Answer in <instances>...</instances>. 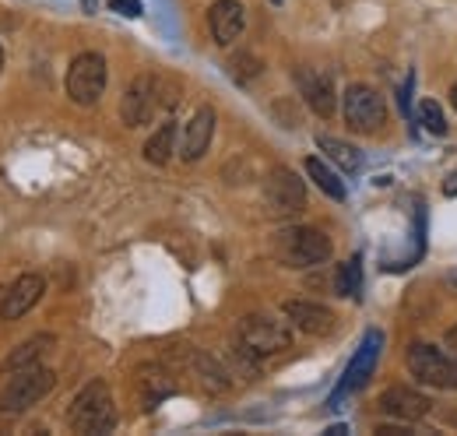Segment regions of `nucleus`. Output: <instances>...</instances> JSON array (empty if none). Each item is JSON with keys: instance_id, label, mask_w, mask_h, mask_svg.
Wrapping results in <instances>:
<instances>
[{"instance_id": "dca6fc26", "label": "nucleus", "mask_w": 457, "mask_h": 436, "mask_svg": "<svg viewBox=\"0 0 457 436\" xmlns=\"http://www.w3.org/2000/svg\"><path fill=\"white\" fill-rule=\"evenodd\" d=\"M429 398L422 394V390H411V387H391V390H384V398H380V408L387 412V415H395V419H404V423H415V419H422V415H429Z\"/></svg>"}, {"instance_id": "7ed1b4c3", "label": "nucleus", "mask_w": 457, "mask_h": 436, "mask_svg": "<svg viewBox=\"0 0 457 436\" xmlns=\"http://www.w3.org/2000/svg\"><path fill=\"white\" fill-rule=\"evenodd\" d=\"M275 257L286 268H313L331 257V239L313 225H292L275 236Z\"/></svg>"}, {"instance_id": "f257e3e1", "label": "nucleus", "mask_w": 457, "mask_h": 436, "mask_svg": "<svg viewBox=\"0 0 457 436\" xmlns=\"http://www.w3.org/2000/svg\"><path fill=\"white\" fill-rule=\"evenodd\" d=\"M57 387V373L46 370V366H25V370H14L4 387H0V415H21L29 412L32 405H39L50 390Z\"/></svg>"}, {"instance_id": "f8f14e48", "label": "nucleus", "mask_w": 457, "mask_h": 436, "mask_svg": "<svg viewBox=\"0 0 457 436\" xmlns=\"http://www.w3.org/2000/svg\"><path fill=\"white\" fill-rule=\"evenodd\" d=\"M208 29L219 46H232L246 29V7L239 0H215L208 11Z\"/></svg>"}, {"instance_id": "20e7f679", "label": "nucleus", "mask_w": 457, "mask_h": 436, "mask_svg": "<svg viewBox=\"0 0 457 436\" xmlns=\"http://www.w3.org/2000/svg\"><path fill=\"white\" fill-rule=\"evenodd\" d=\"M110 67L103 54H78L67 67V99L74 106H96L106 92Z\"/></svg>"}, {"instance_id": "b1692460", "label": "nucleus", "mask_w": 457, "mask_h": 436, "mask_svg": "<svg viewBox=\"0 0 457 436\" xmlns=\"http://www.w3.org/2000/svg\"><path fill=\"white\" fill-rule=\"evenodd\" d=\"M253 74H261V63H257L253 56H236V60H232V78H236V81H250Z\"/></svg>"}, {"instance_id": "a211bd4d", "label": "nucleus", "mask_w": 457, "mask_h": 436, "mask_svg": "<svg viewBox=\"0 0 457 436\" xmlns=\"http://www.w3.org/2000/svg\"><path fill=\"white\" fill-rule=\"evenodd\" d=\"M317 148H320V152H324L335 165H342L345 172H359V169H362V155H359V148H355V145H348V141H338V138L320 134V138H317Z\"/></svg>"}, {"instance_id": "c756f323", "label": "nucleus", "mask_w": 457, "mask_h": 436, "mask_svg": "<svg viewBox=\"0 0 457 436\" xmlns=\"http://www.w3.org/2000/svg\"><path fill=\"white\" fill-rule=\"evenodd\" d=\"M451 278H454V281H457V274H451Z\"/></svg>"}, {"instance_id": "393cba45", "label": "nucleus", "mask_w": 457, "mask_h": 436, "mask_svg": "<svg viewBox=\"0 0 457 436\" xmlns=\"http://www.w3.org/2000/svg\"><path fill=\"white\" fill-rule=\"evenodd\" d=\"M110 11L123 14V18H141V0H110Z\"/></svg>"}, {"instance_id": "a878e982", "label": "nucleus", "mask_w": 457, "mask_h": 436, "mask_svg": "<svg viewBox=\"0 0 457 436\" xmlns=\"http://www.w3.org/2000/svg\"><path fill=\"white\" fill-rule=\"evenodd\" d=\"M444 190H447L451 197H454V194H457V169H454V172H451V176H447V183H444Z\"/></svg>"}, {"instance_id": "c85d7f7f", "label": "nucleus", "mask_w": 457, "mask_h": 436, "mask_svg": "<svg viewBox=\"0 0 457 436\" xmlns=\"http://www.w3.org/2000/svg\"><path fill=\"white\" fill-rule=\"evenodd\" d=\"M0 67H4V50H0Z\"/></svg>"}, {"instance_id": "f3484780", "label": "nucleus", "mask_w": 457, "mask_h": 436, "mask_svg": "<svg viewBox=\"0 0 457 436\" xmlns=\"http://www.w3.org/2000/svg\"><path fill=\"white\" fill-rule=\"evenodd\" d=\"M54 345H57L54 334H36V338H29L25 345H18V348L0 363V373H14V370H25V366H36Z\"/></svg>"}, {"instance_id": "39448f33", "label": "nucleus", "mask_w": 457, "mask_h": 436, "mask_svg": "<svg viewBox=\"0 0 457 436\" xmlns=\"http://www.w3.org/2000/svg\"><path fill=\"white\" fill-rule=\"evenodd\" d=\"M342 113L345 123L355 134H377L387 123V106H384L380 92L370 85H348L342 96Z\"/></svg>"}, {"instance_id": "1a4fd4ad", "label": "nucleus", "mask_w": 457, "mask_h": 436, "mask_svg": "<svg viewBox=\"0 0 457 436\" xmlns=\"http://www.w3.org/2000/svg\"><path fill=\"white\" fill-rule=\"evenodd\" d=\"M159 96H162V92H159V78H152V74L134 78L130 88H127L123 99H120V116H123V123H127V127H145V123H152L155 109L162 106Z\"/></svg>"}, {"instance_id": "9b49d317", "label": "nucleus", "mask_w": 457, "mask_h": 436, "mask_svg": "<svg viewBox=\"0 0 457 436\" xmlns=\"http://www.w3.org/2000/svg\"><path fill=\"white\" fill-rule=\"evenodd\" d=\"M43 292H46L43 274H21V278L4 292V299H0V321H18V317H25V314L43 299Z\"/></svg>"}, {"instance_id": "6e6552de", "label": "nucleus", "mask_w": 457, "mask_h": 436, "mask_svg": "<svg viewBox=\"0 0 457 436\" xmlns=\"http://www.w3.org/2000/svg\"><path fill=\"white\" fill-rule=\"evenodd\" d=\"M264 205L275 215H299L306 208V187H303V180L292 169H286V165L271 169L268 180H264Z\"/></svg>"}, {"instance_id": "aec40b11", "label": "nucleus", "mask_w": 457, "mask_h": 436, "mask_svg": "<svg viewBox=\"0 0 457 436\" xmlns=\"http://www.w3.org/2000/svg\"><path fill=\"white\" fill-rule=\"evenodd\" d=\"M306 176L331 197V201H345V183L338 180V172L335 169H328V165L320 163V159H306Z\"/></svg>"}, {"instance_id": "bb28decb", "label": "nucleus", "mask_w": 457, "mask_h": 436, "mask_svg": "<svg viewBox=\"0 0 457 436\" xmlns=\"http://www.w3.org/2000/svg\"><path fill=\"white\" fill-rule=\"evenodd\" d=\"M444 341H447V348H454V352H457V324L447 331V338H444Z\"/></svg>"}, {"instance_id": "7c9ffc66", "label": "nucleus", "mask_w": 457, "mask_h": 436, "mask_svg": "<svg viewBox=\"0 0 457 436\" xmlns=\"http://www.w3.org/2000/svg\"><path fill=\"white\" fill-rule=\"evenodd\" d=\"M275 4H282V0H275Z\"/></svg>"}, {"instance_id": "6ab92c4d", "label": "nucleus", "mask_w": 457, "mask_h": 436, "mask_svg": "<svg viewBox=\"0 0 457 436\" xmlns=\"http://www.w3.org/2000/svg\"><path fill=\"white\" fill-rule=\"evenodd\" d=\"M172 145H176V123L166 120V123L145 141V159H148L152 165H166L172 159V152H176Z\"/></svg>"}, {"instance_id": "cd10ccee", "label": "nucleus", "mask_w": 457, "mask_h": 436, "mask_svg": "<svg viewBox=\"0 0 457 436\" xmlns=\"http://www.w3.org/2000/svg\"><path fill=\"white\" fill-rule=\"evenodd\" d=\"M451 103H454V109H457V85L451 88Z\"/></svg>"}, {"instance_id": "4468645a", "label": "nucleus", "mask_w": 457, "mask_h": 436, "mask_svg": "<svg viewBox=\"0 0 457 436\" xmlns=\"http://www.w3.org/2000/svg\"><path fill=\"white\" fill-rule=\"evenodd\" d=\"M295 81H299V92H303L306 106L313 109L317 116H324V120L335 116V85H331L328 74L303 67V71H295Z\"/></svg>"}, {"instance_id": "5701e85b", "label": "nucleus", "mask_w": 457, "mask_h": 436, "mask_svg": "<svg viewBox=\"0 0 457 436\" xmlns=\"http://www.w3.org/2000/svg\"><path fill=\"white\" fill-rule=\"evenodd\" d=\"M419 120H422V127H426L429 134H447V120H444V109H440L436 99L419 103Z\"/></svg>"}, {"instance_id": "423d86ee", "label": "nucleus", "mask_w": 457, "mask_h": 436, "mask_svg": "<svg viewBox=\"0 0 457 436\" xmlns=\"http://www.w3.org/2000/svg\"><path fill=\"white\" fill-rule=\"evenodd\" d=\"M411 377L426 387H440V390H454L457 387V363L451 356H444L436 345H408V356H404Z\"/></svg>"}, {"instance_id": "0eeeda50", "label": "nucleus", "mask_w": 457, "mask_h": 436, "mask_svg": "<svg viewBox=\"0 0 457 436\" xmlns=\"http://www.w3.org/2000/svg\"><path fill=\"white\" fill-rule=\"evenodd\" d=\"M239 341L253 356H275V352H286L292 345V331H288V324L275 321V317L253 314V317H246L239 324Z\"/></svg>"}, {"instance_id": "9d476101", "label": "nucleus", "mask_w": 457, "mask_h": 436, "mask_svg": "<svg viewBox=\"0 0 457 436\" xmlns=\"http://www.w3.org/2000/svg\"><path fill=\"white\" fill-rule=\"evenodd\" d=\"M380 352H384V334H380V331H366L362 345L355 348V356H352V363H348V370H345L342 387L335 390L331 401H338L342 394H352V390L366 387V381L373 377V370H377V363H380Z\"/></svg>"}, {"instance_id": "2eb2a0df", "label": "nucleus", "mask_w": 457, "mask_h": 436, "mask_svg": "<svg viewBox=\"0 0 457 436\" xmlns=\"http://www.w3.org/2000/svg\"><path fill=\"white\" fill-rule=\"evenodd\" d=\"M286 317L292 324L299 327V331H306V334H331L335 331V314L328 310V306H320V303H310V299H288L286 306Z\"/></svg>"}, {"instance_id": "f03ea898", "label": "nucleus", "mask_w": 457, "mask_h": 436, "mask_svg": "<svg viewBox=\"0 0 457 436\" xmlns=\"http://www.w3.org/2000/svg\"><path fill=\"white\" fill-rule=\"evenodd\" d=\"M67 423L74 433H110L116 426V405L110 387L103 381H92L88 387H81V394L74 398Z\"/></svg>"}, {"instance_id": "4be33fe9", "label": "nucleus", "mask_w": 457, "mask_h": 436, "mask_svg": "<svg viewBox=\"0 0 457 436\" xmlns=\"http://www.w3.org/2000/svg\"><path fill=\"white\" fill-rule=\"evenodd\" d=\"M359 285H362V268H359V257L338 264V278H335V289L338 296H359Z\"/></svg>"}, {"instance_id": "ddd939ff", "label": "nucleus", "mask_w": 457, "mask_h": 436, "mask_svg": "<svg viewBox=\"0 0 457 436\" xmlns=\"http://www.w3.org/2000/svg\"><path fill=\"white\" fill-rule=\"evenodd\" d=\"M212 138H215V109L201 106L194 116H190L187 130H183V141H179V159H183V163H197V159L208 152Z\"/></svg>"}, {"instance_id": "412c9836", "label": "nucleus", "mask_w": 457, "mask_h": 436, "mask_svg": "<svg viewBox=\"0 0 457 436\" xmlns=\"http://www.w3.org/2000/svg\"><path fill=\"white\" fill-rule=\"evenodd\" d=\"M141 387H145V408H155L162 398H170L172 394V383L170 377L162 373V370H145V377H141Z\"/></svg>"}]
</instances>
